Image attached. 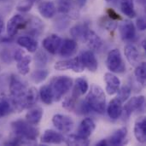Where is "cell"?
I'll return each mask as SVG.
<instances>
[{"label":"cell","mask_w":146,"mask_h":146,"mask_svg":"<svg viewBox=\"0 0 146 146\" xmlns=\"http://www.w3.org/2000/svg\"><path fill=\"white\" fill-rule=\"evenodd\" d=\"M83 111H94L103 115L106 109V97L102 87L96 84H92L89 93L82 104Z\"/></svg>","instance_id":"1"},{"label":"cell","mask_w":146,"mask_h":146,"mask_svg":"<svg viewBox=\"0 0 146 146\" xmlns=\"http://www.w3.org/2000/svg\"><path fill=\"white\" fill-rule=\"evenodd\" d=\"M26 84L16 75H12L9 80V92L10 100L13 107L18 112L26 110L25 98L27 92Z\"/></svg>","instance_id":"2"},{"label":"cell","mask_w":146,"mask_h":146,"mask_svg":"<svg viewBox=\"0 0 146 146\" xmlns=\"http://www.w3.org/2000/svg\"><path fill=\"white\" fill-rule=\"evenodd\" d=\"M11 127L16 137L34 141L38 136V130L32 124L23 120H17L11 123Z\"/></svg>","instance_id":"3"},{"label":"cell","mask_w":146,"mask_h":146,"mask_svg":"<svg viewBox=\"0 0 146 146\" xmlns=\"http://www.w3.org/2000/svg\"><path fill=\"white\" fill-rule=\"evenodd\" d=\"M54 96V102L60 101L73 86V80L66 75L54 77L50 85Z\"/></svg>","instance_id":"4"},{"label":"cell","mask_w":146,"mask_h":146,"mask_svg":"<svg viewBox=\"0 0 146 146\" xmlns=\"http://www.w3.org/2000/svg\"><path fill=\"white\" fill-rule=\"evenodd\" d=\"M106 66L111 73H123L126 70V65L123 62L120 50H111L106 59Z\"/></svg>","instance_id":"5"},{"label":"cell","mask_w":146,"mask_h":146,"mask_svg":"<svg viewBox=\"0 0 146 146\" xmlns=\"http://www.w3.org/2000/svg\"><path fill=\"white\" fill-rule=\"evenodd\" d=\"M54 68L55 69L59 70V71H65V70L71 69L75 73H81L85 69V67L80 56L71 58L68 60L58 61L55 63Z\"/></svg>","instance_id":"6"},{"label":"cell","mask_w":146,"mask_h":146,"mask_svg":"<svg viewBox=\"0 0 146 146\" xmlns=\"http://www.w3.org/2000/svg\"><path fill=\"white\" fill-rule=\"evenodd\" d=\"M14 58L17 62L16 67L18 72L21 75H27L30 70V63L32 62V56L25 53L22 50H17L15 52Z\"/></svg>","instance_id":"7"},{"label":"cell","mask_w":146,"mask_h":146,"mask_svg":"<svg viewBox=\"0 0 146 146\" xmlns=\"http://www.w3.org/2000/svg\"><path fill=\"white\" fill-rule=\"evenodd\" d=\"M52 123L57 130L62 133H69L74 127L73 119L68 115L62 114L55 115L52 118Z\"/></svg>","instance_id":"8"},{"label":"cell","mask_w":146,"mask_h":146,"mask_svg":"<svg viewBox=\"0 0 146 146\" xmlns=\"http://www.w3.org/2000/svg\"><path fill=\"white\" fill-rule=\"evenodd\" d=\"M27 20L21 15H13L7 23V33L9 37H14L20 30L27 27Z\"/></svg>","instance_id":"9"},{"label":"cell","mask_w":146,"mask_h":146,"mask_svg":"<svg viewBox=\"0 0 146 146\" xmlns=\"http://www.w3.org/2000/svg\"><path fill=\"white\" fill-rule=\"evenodd\" d=\"M83 39L92 51H98L102 49L104 45V41L102 40V38L94 31L89 28L86 30Z\"/></svg>","instance_id":"10"},{"label":"cell","mask_w":146,"mask_h":146,"mask_svg":"<svg viewBox=\"0 0 146 146\" xmlns=\"http://www.w3.org/2000/svg\"><path fill=\"white\" fill-rule=\"evenodd\" d=\"M62 43V39L60 36L56 34H50L47 36L43 40V47L50 54H56L59 51L61 44Z\"/></svg>","instance_id":"11"},{"label":"cell","mask_w":146,"mask_h":146,"mask_svg":"<svg viewBox=\"0 0 146 146\" xmlns=\"http://www.w3.org/2000/svg\"><path fill=\"white\" fill-rule=\"evenodd\" d=\"M145 99L144 96L133 97L125 104V106L122 110V113H124V115L127 117H129L134 111L140 110L143 107V105L145 104Z\"/></svg>","instance_id":"12"},{"label":"cell","mask_w":146,"mask_h":146,"mask_svg":"<svg viewBox=\"0 0 146 146\" xmlns=\"http://www.w3.org/2000/svg\"><path fill=\"white\" fill-rule=\"evenodd\" d=\"M80 60L85 67V68H87L90 72H96L98 68V60L92 50H86L81 53L80 56Z\"/></svg>","instance_id":"13"},{"label":"cell","mask_w":146,"mask_h":146,"mask_svg":"<svg viewBox=\"0 0 146 146\" xmlns=\"http://www.w3.org/2000/svg\"><path fill=\"white\" fill-rule=\"evenodd\" d=\"M96 128L94 121L91 118H85L80 124L77 135L82 139H89Z\"/></svg>","instance_id":"14"},{"label":"cell","mask_w":146,"mask_h":146,"mask_svg":"<svg viewBox=\"0 0 146 146\" xmlns=\"http://www.w3.org/2000/svg\"><path fill=\"white\" fill-rule=\"evenodd\" d=\"M106 83V92L109 95H115L121 87V80L112 73H106L104 76Z\"/></svg>","instance_id":"15"},{"label":"cell","mask_w":146,"mask_h":146,"mask_svg":"<svg viewBox=\"0 0 146 146\" xmlns=\"http://www.w3.org/2000/svg\"><path fill=\"white\" fill-rule=\"evenodd\" d=\"M120 34L123 40L129 41L135 38L136 36V29L134 24L128 20L124 21L119 27Z\"/></svg>","instance_id":"16"},{"label":"cell","mask_w":146,"mask_h":146,"mask_svg":"<svg viewBox=\"0 0 146 146\" xmlns=\"http://www.w3.org/2000/svg\"><path fill=\"white\" fill-rule=\"evenodd\" d=\"M124 54L128 62L133 66H137L140 59V54L138 47L133 44H127L124 47Z\"/></svg>","instance_id":"17"},{"label":"cell","mask_w":146,"mask_h":146,"mask_svg":"<svg viewBox=\"0 0 146 146\" xmlns=\"http://www.w3.org/2000/svg\"><path fill=\"white\" fill-rule=\"evenodd\" d=\"M38 10L44 18L50 19L56 15V8L52 1H43L38 3Z\"/></svg>","instance_id":"18"},{"label":"cell","mask_w":146,"mask_h":146,"mask_svg":"<svg viewBox=\"0 0 146 146\" xmlns=\"http://www.w3.org/2000/svg\"><path fill=\"white\" fill-rule=\"evenodd\" d=\"M77 43L74 39L66 38L62 41L61 47L59 49V53L63 57L72 56L77 50Z\"/></svg>","instance_id":"19"},{"label":"cell","mask_w":146,"mask_h":146,"mask_svg":"<svg viewBox=\"0 0 146 146\" xmlns=\"http://www.w3.org/2000/svg\"><path fill=\"white\" fill-rule=\"evenodd\" d=\"M122 103L118 98L112 99L107 108V113L110 119L112 120H117L121 117L122 115Z\"/></svg>","instance_id":"20"},{"label":"cell","mask_w":146,"mask_h":146,"mask_svg":"<svg viewBox=\"0 0 146 146\" xmlns=\"http://www.w3.org/2000/svg\"><path fill=\"white\" fill-rule=\"evenodd\" d=\"M134 136L136 139L141 143L145 144L146 142V119L145 117L139 118L134 125Z\"/></svg>","instance_id":"21"},{"label":"cell","mask_w":146,"mask_h":146,"mask_svg":"<svg viewBox=\"0 0 146 146\" xmlns=\"http://www.w3.org/2000/svg\"><path fill=\"white\" fill-rule=\"evenodd\" d=\"M41 143L43 144H54V145H60L63 141V137L59 133L47 129L44 131L41 137Z\"/></svg>","instance_id":"22"},{"label":"cell","mask_w":146,"mask_h":146,"mask_svg":"<svg viewBox=\"0 0 146 146\" xmlns=\"http://www.w3.org/2000/svg\"><path fill=\"white\" fill-rule=\"evenodd\" d=\"M127 136V127H121L116 130L109 139H107L108 145H121L124 144V141Z\"/></svg>","instance_id":"23"},{"label":"cell","mask_w":146,"mask_h":146,"mask_svg":"<svg viewBox=\"0 0 146 146\" xmlns=\"http://www.w3.org/2000/svg\"><path fill=\"white\" fill-rule=\"evenodd\" d=\"M17 44L29 52H35L38 50V44L36 39L31 36H21L16 40Z\"/></svg>","instance_id":"24"},{"label":"cell","mask_w":146,"mask_h":146,"mask_svg":"<svg viewBox=\"0 0 146 146\" xmlns=\"http://www.w3.org/2000/svg\"><path fill=\"white\" fill-rule=\"evenodd\" d=\"M88 90H89V85H88L87 80L82 77L77 78L75 80V84H74V92H73L72 96L77 99L79 97L86 94Z\"/></svg>","instance_id":"25"},{"label":"cell","mask_w":146,"mask_h":146,"mask_svg":"<svg viewBox=\"0 0 146 146\" xmlns=\"http://www.w3.org/2000/svg\"><path fill=\"white\" fill-rule=\"evenodd\" d=\"M42 116H43V110L39 107L33 108L26 114V121L33 126H37L39 124Z\"/></svg>","instance_id":"26"},{"label":"cell","mask_w":146,"mask_h":146,"mask_svg":"<svg viewBox=\"0 0 146 146\" xmlns=\"http://www.w3.org/2000/svg\"><path fill=\"white\" fill-rule=\"evenodd\" d=\"M14 107L10 98L0 96V118L7 116L13 110Z\"/></svg>","instance_id":"27"},{"label":"cell","mask_w":146,"mask_h":146,"mask_svg":"<svg viewBox=\"0 0 146 146\" xmlns=\"http://www.w3.org/2000/svg\"><path fill=\"white\" fill-rule=\"evenodd\" d=\"M38 96L41 98V100L43 101V103H44L47 105H50L54 102L53 92L49 85H44L40 88Z\"/></svg>","instance_id":"28"},{"label":"cell","mask_w":146,"mask_h":146,"mask_svg":"<svg viewBox=\"0 0 146 146\" xmlns=\"http://www.w3.org/2000/svg\"><path fill=\"white\" fill-rule=\"evenodd\" d=\"M121 10L129 18H134L137 15L133 0H121Z\"/></svg>","instance_id":"29"},{"label":"cell","mask_w":146,"mask_h":146,"mask_svg":"<svg viewBox=\"0 0 146 146\" xmlns=\"http://www.w3.org/2000/svg\"><path fill=\"white\" fill-rule=\"evenodd\" d=\"M38 92L35 87H29L27 92L26 98H25V104L26 109H29L33 107L38 101Z\"/></svg>","instance_id":"30"},{"label":"cell","mask_w":146,"mask_h":146,"mask_svg":"<svg viewBox=\"0 0 146 146\" xmlns=\"http://www.w3.org/2000/svg\"><path fill=\"white\" fill-rule=\"evenodd\" d=\"M65 142L68 145H88L90 144L88 139H82L77 134H71L68 136Z\"/></svg>","instance_id":"31"},{"label":"cell","mask_w":146,"mask_h":146,"mask_svg":"<svg viewBox=\"0 0 146 146\" xmlns=\"http://www.w3.org/2000/svg\"><path fill=\"white\" fill-rule=\"evenodd\" d=\"M145 62H141L140 64H138V65L136 66V69H135V71H134V74H135V77H136L137 81L139 82L142 86H145Z\"/></svg>","instance_id":"32"},{"label":"cell","mask_w":146,"mask_h":146,"mask_svg":"<svg viewBox=\"0 0 146 146\" xmlns=\"http://www.w3.org/2000/svg\"><path fill=\"white\" fill-rule=\"evenodd\" d=\"M48 75H49L48 70L38 69L33 72V74H31V80L36 84H40L48 77Z\"/></svg>","instance_id":"33"},{"label":"cell","mask_w":146,"mask_h":146,"mask_svg":"<svg viewBox=\"0 0 146 146\" xmlns=\"http://www.w3.org/2000/svg\"><path fill=\"white\" fill-rule=\"evenodd\" d=\"M88 27L85 24H77L70 29V33L74 38H83Z\"/></svg>","instance_id":"34"},{"label":"cell","mask_w":146,"mask_h":146,"mask_svg":"<svg viewBox=\"0 0 146 146\" xmlns=\"http://www.w3.org/2000/svg\"><path fill=\"white\" fill-rule=\"evenodd\" d=\"M131 92L132 90L129 86H124L118 90L116 98H118L121 103L127 102L131 96Z\"/></svg>","instance_id":"35"},{"label":"cell","mask_w":146,"mask_h":146,"mask_svg":"<svg viewBox=\"0 0 146 146\" xmlns=\"http://www.w3.org/2000/svg\"><path fill=\"white\" fill-rule=\"evenodd\" d=\"M73 3L69 0H62L58 3V11L62 14H67L72 9Z\"/></svg>","instance_id":"36"},{"label":"cell","mask_w":146,"mask_h":146,"mask_svg":"<svg viewBox=\"0 0 146 146\" xmlns=\"http://www.w3.org/2000/svg\"><path fill=\"white\" fill-rule=\"evenodd\" d=\"M75 104H76V98H74L72 96L64 99L62 103V107L68 110H73L75 107Z\"/></svg>","instance_id":"37"},{"label":"cell","mask_w":146,"mask_h":146,"mask_svg":"<svg viewBox=\"0 0 146 146\" xmlns=\"http://www.w3.org/2000/svg\"><path fill=\"white\" fill-rule=\"evenodd\" d=\"M107 15L109 16V18H110L111 20H113V21H121V20H122V18H121V16L115 11V10H114L113 9H107Z\"/></svg>","instance_id":"38"},{"label":"cell","mask_w":146,"mask_h":146,"mask_svg":"<svg viewBox=\"0 0 146 146\" xmlns=\"http://www.w3.org/2000/svg\"><path fill=\"white\" fill-rule=\"evenodd\" d=\"M136 26L139 31H145L146 29L145 20L143 17H139L136 21Z\"/></svg>","instance_id":"39"},{"label":"cell","mask_w":146,"mask_h":146,"mask_svg":"<svg viewBox=\"0 0 146 146\" xmlns=\"http://www.w3.org/2000/svg\"><path fill=\"white\" fill-rule=\"evenodd\" d=\"M36 61H37L38 63H40L41 65H43V64H45V62H46V61H47V57H46V56H45L44 53H43V52H38V55L36 56Z\"/></svg>","instance_id":"40"},{"label":"cell","mask_w":146,"mask_h":146,"mask_svg":"<svg viewBox=\"0 0 146 146\" xmlns=\"http://www.w3.org/2000/svg\"><path fill=\"white\" fill-rule=\"evenodd\" d=\"M32 5H33V2H27V3H24L23 4L19 5L17 8L21 11H27V10H30Z\"/></svg>","instance_id":"41"},{"label":"cell","mask_w":146,"mask_h":146,"mask_svg":"<svg viewBox=\"0 0 146 146\" xmlns=\"http://www.w3.org/2000/svg\"><path fill=\"white\" fill-rule=\"evenodd\" d=\"M75 5H77L79 8H82L85 4H86V0H75Z\"/></svg>","instance_id":"42"},{"label":"cell","mask_w":146,"mask_h":146,"mask_svg":"<svg viewBox=\"0 0 146 146\" xmlns=\"http://www.w3.org/2000/svg\"><path fill=\"white\" fill-rule=\"evenodd\" d=\"M97 145H108L107 139H103V140H101L100 142H98V143L97 144Z\"/></svg>","instance_id":"43"},{"label":"cell","mask_w":146,"mask_h":146,"mask_svg":"<svg viewBox=\"0 0 146 146\" xmlns=\"http://www.w3.org/2000/svg\"><path fill=\"white\" fill-rule=\"evenodd\" d=\"M3 28H4V24H3V21H2V20H0V34L3 33Z\"/></svg>","instance_id":"44"},{"label":"cell","mask_w":146,"mask_h":146,"mask_svg":"<svg viewBox=\"0 0 146 146\" xmlns=\"http://www.w3.org/2000/svg\"><path fill=\"white\" fill-rule=\"evenodd\" d=\"M142 44H143V48H144V49L145 50V40H144V41L142 42Z\"/></svg>","instance_id":"45"},{"label":"cell","mask_w":146,"mask_h":146,"mask_svg":"<svg viewBox=\"0 0 146 146\" xmlns=\"http://www.w3.org/2000/svg\"><path fill=\"white\" fill-rule=\"evenodd\" d=\"M106 1H108V2H111V1H113V0H106Z\"/></svg>","instance_id":"46"}]
</instances>
